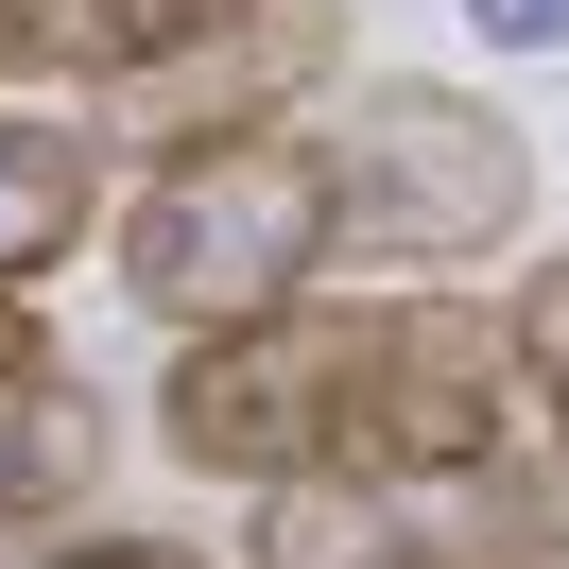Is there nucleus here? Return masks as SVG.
Returning a JSON list of instances; mask_svg holds the SVG:
<instances>
[{
	"label": "nucleus",
	"mask_w": 569,
	"mask_h": 569,
	"mask_svg": "<svg viewBox=\"0 0 569 569\" xmlns=\"http://www.w3.org/2000/svg\"><path fill=\"white\" fill-rule=\"evenodd\" d=\"M121 277L139 311L224 328V311H277V293L328 277V139L293 121H224V139H173L121 208Z\"/></svg>",
	"instance_id": "f257e3e1"
},
{
	"label": "nucleus",
	"mask_w": 569,
	"mask_h": 569,
	"mask_svg": "<svg viewBox=\"0 0 569 569\" xmlns=\"http://www.w3.org/2000/svg\"><path fill=\"white\" fill-rule=\"evenodd\" d=\"M362 397H380V311L277 293V311L190 328L156 431H173V466H208V483H293V466H362Z\"/></svg>",
	"instance_id": "f03ea898"
},
{
	"label": "nucleus",
	"mask_w": 569,
	"mask_h": 569,
	"mask_svg": "<svg viewBox=\"0 0 569 569\" xmlns=\"http://www.w3.org/2000/svg\"><path fill=\"white\" fill-rule=\"evenodd\" d=\"M518 208H535V139L431 70L328 121V259H500Z\"/></svg>",
	"instance_id": "7ed1b4c3"
},
{
	"label": "nucleus",
	"mask_w": 569,
	"mask_h": 569,
	"mask_svg": "<svg viewBox=\"0 0 569 569\" xmlns=\"http://www.w3.org/2000/svg\"><path fill=\"white\" fill-rule=\"evenodd\" d=\"M311 70H328V0H224L190 52H156L121 87V121L139 139H224V121H277Z\"/></svg>",
	"instance_id": "20e7f679"
},
{
	"label": "nucleus",
	"mask_w": 569,
	"mask_h": 569,
	"mask_svg": "<svg viewBox=\"0 0 569 569\" xmlns=\"http://www.w3.org/2000/svg\"><path fill=\"white\" fill-rule=\"evenodd\" d=\"M224 0H0V70L18 87H139L156 52H190Z\"/></svg>",
	"instance_id": "39448f33"
},
{
	"label": "nucleus",
	"mask_w": 569,
	"mask_h": 569,
	"mask_svg": "<svg viewBox=\"0 0 569 569\" xmlns=\"http://www.w3.org/2000/svg\"><path fill=\"white\" fill-rule=\"evenodd\" d=\"M87 483H104V397L70 362H0V535L87 518Z\"/></svg>",
	"instance_id": "423d86ee"
},
{
	"label": "nucleus",
	"mask_w": 569,
	"mask_h": 569,
	"mask_svg": "<svg viewBox=\"0 0 569 569\" xmlns=\"http://www.w3.org/2000/svg\"><path fill=\"white\" fill-rule=\"evenodd\" d=\"M87 208H104V139L0 121V277H52V259L87 242Z\"/></svg>",
	"instance_id": "0eeeda50"
},
{
	"label": "nucleus",
	"mask_w": 569,
	"mask_h": 569,
	"mask_svg": "<svg viewBox=\"0 0 569 569\" xmlns=\"http://www.w3.org/2000/svg\"><path fill=\"white\" fill-rule=\"evenodd\" d=\"M500 346H518V380H535V431H569V259H535V277L500 293Z\"/></svg>",
	"instance_id": "6e6552de"
},
{
	"label": "nucleus",
	"mask_w": 569,
	"mask_h": 569,
	"mask_svg": "<svg viewBox=\"0 0 569 569\" xmlns=\"http://www.w3.org/2000/svg\"><path fill=\"white\" fill-rule=\"evenodd\" d=\"M0 569H208V552H173V535H87V552H0Z\"/></svg>",
	"instance_id": "1a4fd4ad"
},
{
	"label": "nucleus",
	"mask_w": 569,
	"mask_h": 569,
	"mask_svg": "<svg viewBox=\"0 0 569 569\" xmlns=\"http://www.w3.org/2000/svg\"><path fill=\"white\" fill-rule=\"evenodd\" d=\"M466 36H500V52H569V0H466Z\"/></svg>",
	"instance_id": "9d476101"
},
{
	"label": "nucleus",
	"mask_w": 569,
	"mask_h": 569,
	"mask_svg": "<svg viewBox=\"0 0 569 569\" xmlns=\"http://www.w3.org/2000/svg\"><path fill=\"white\" fill-rule=\"evenodd\" d=\"M0 362H36V311H18V277H0Z\"/></svg>",
	"instance_id": "9b49d317"
},
{
	"label": "nucleus",
	"mask_w": 569,
	"mask_h": 569,
	"mask_svg": "<svg viewBox=\"0 0 569 569\" xmlns=\"http://www.w3.org/2000/svg\"><path fill=\"white\" fill-rule=\"evenodd\" d=\"M449 569H552V552H449Z\"/></svg>",
	"instance_id": "f8f14e48"
}]
</instances>
